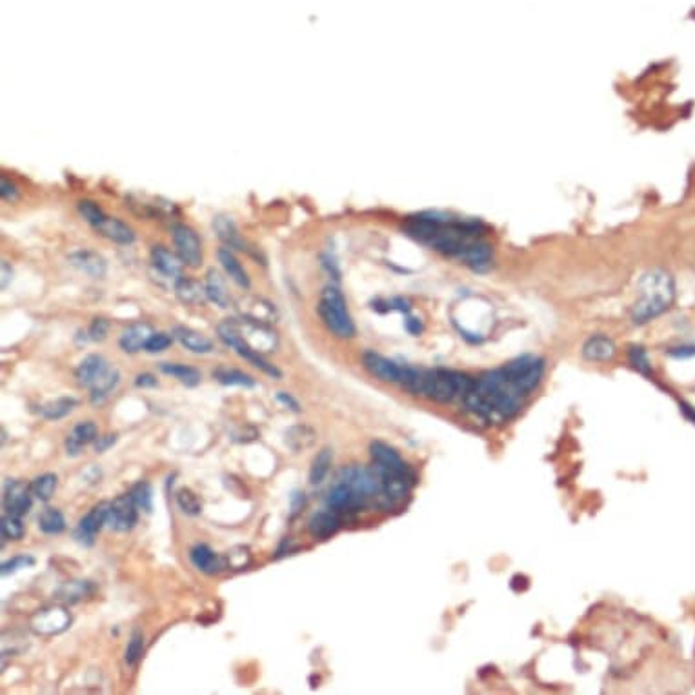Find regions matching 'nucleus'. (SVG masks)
I'll return each instance as SVG.
<instances>
[{
    "label": "nucleus",
    "mask_w": 695,
    "mask_h": 695,
    "mask_svg": "<svg viewBox=\"0 0 695 695\" xmlns=\"http://www.w3.org/2000/svg\"><path fill=\"white\" fill-rule=\"evenodd\" d=\"M479 221L442 215L435 211L408 217L404 233L441 255L464 264L474 271H486L494 262V248L485 239Z\"/></svg>",
    "instance_id": "obj_1"
},
{
    "label": "nucleus",
    "mask_w": 695,
    "mask_h": 695,
    "mask_svg": "<svg viewBox=\"0 0 695 695\" xmlns=\"http://www.w3.org/2000/svg\"><path fill=\"white\" fill-rule=\"evenodd\" d=\"M523 397V392L504 375L503 368H497L475 380L474 388L464 397V404L475 417L503 422L519 412Z\"/></svg>",
    "instance_id": "obj_2"
},
{
    "label": "nucleus",
    "mask_w": 695,
    "mask_h": 695,
    "mask_svg": "<svg viewBox=\"0 0 695 695\" xmlns=\"http://www.w3.org/2000/svg\"><path fill=\"white\" fill-rule=\"evenodd\" d=\"M474 383L471 377L453 369H417L404 366L399 386H403L410 394L422 395L435 403H453V401H464L466 395L474 388Z\"/></svg>",
    "instance_id": "obj_3"
},
{
    "label": "nucleus",
    "mask_w": 695,
    "mask_h": 695,
    "mask_svg": "<svg viewBox=\"0 0 695 695\" xmlns=\"http://www.w3.org/2000/svg\"><path fill=\"white\" fill-rule=\"evenodd\" d=\"M676 299V283L668 271L650 269L639 283L637 301L632 308L633 324H646L668 312Z\"/></svg>",
    "instance_id": "obj_4"
},
{
    "label": "nucleus",
    "mask_w": 695,
    "mask_h": 695,
    "mask_svg": "<svg viewBox=\"0 0 695 695\" xmlns=\"http://www.w3.org/2000/svg\"><path fill=\"white\" fill-rule=\"evenodd\" d=\"M319 315L328 330L339 339H351L355 335V322L350 315L346 299L335 284H328L319 299Z\"/></svg>",
    "instance_id": "obj_5"
},
{
    "label": "nucleus",
    "mask_w": 695,
    "mask_h": 695,
    "mask_svg": "<svg viewBox=\"0 0 695 695\" xmlns=\"http://www.w3.org/2000/svg\"><path fill=\"white\" fill-rule=\"evenodd\" d=\"M231 321H233V326H235L240 341L249 346L253 351L262 355L277 350L278 337L274 328H269L268 322L255 321L249 317H240V319H231Z\"/></svg>",
    "instance_id": "obj_6"
},
{
    "label": "nucleus",
    "mask_w": 695,
    "mask_h": 695,
    "mask_svg": "<svg viewBox=\"0 0 695 695\" xmlns=\"http://www.w3.org/2000/svg\"><path fill=\"white\" fill-rule=\"evenodd\" d=\"M503 371L524 395H528L541 383L544 374V360L535 355H523L504 365Z\"/></svg>",
    "instance_id": "obj_7"
},
{
    "label": "nucleus",
    "mask_w": 695,
    "mask_h": 695,
    "mask_svg": "<svg viewBox=\"0 0 695 695\" xmlns=\"http://www.w3.org/2000/svg\"><path fill=\"white\" fill-rule=\"evenodd\" d=\"M217 333H219V339H221L226 346H230L231 350L235 351L237 355H240L244 360H248L249 365H253L255 368H259L260 371H264V374L269 375V377H274V379H280V377H283V374H280V369H278L277 366L268 362L262 355L253 351L249 346H246L244 342L240 341L231 319L222 321L221 324L217 326Z\"/></svg>",
    "instance_id": "obj_8"
},
{
    "label": "nucleus",
    "mask_w": 695,
    "mask_h": 695,
    "mask_svg": "<svg viewBox=\"0 0 695 695\" xmlns=\"http://www.w3.org/2000/svg\"><path fill=\"white\" fill-rule=\"evenodd\" d=\"M337 480L346 483L365 503L368 499L379 497L380 495V477L377 474V470H375V466L374 468L348 466V468L341 470Z\"/></svg>",
    "instance_id": "obj_9"
},
{
    "label": "nucleus",
    "mask_w": 695,
    "mask_h": 695,
    "mask_svg": "<svg viewBox=\"0 0 695 695\" xmlns=\"http://www.w3.org/2000/svg\"><path fill=\"white\" fill-rule=\"evenodd\" d=\"M171 237L177 248V255L190 268H197L202 262V244L195 230L186 224H173Z\"/></svg>",
    "instance_id": "obj_10"
},
{
    "label": "nucleus",
    "mask_w": 695,
    "mask_h": 695,
    "mask_svg": "<svg viewBox=\"0 0 695 695\" xmlns=\"http://www.w3.org/2000/svg\"><path fill=\"white\" fill-rule=\"evenodd\" d=\"M72 624V614L64 606H48L31 617V630L37 635H58Z\"/></svg>",
    "instance_id": "obj_11"
},
{
    "label": "nucleus",
    "mask_w": 695,
    "mask_h": 695,
    "mask_svg": "<svg viewBox=\"0 0 695 695\" xmlns=\"http://www.w3.org/2000/svg\"><path fill=\"white\" fill-rule=\"evenodd\" d=\"M139 513H137V504L131 499V495H120L113 503H110V515H108V524L113 528L115 532H130L131 528L137 524Z\"/></svg>",
    "instance_id": "obj_12"
},
{
    "label": "nucleus",
    "mask_w": 695,
    "mask_h": 695,
    "mask_svg": "<svg viewBox=\"0 0 695 695\" xmlns=\"http://www.w3.org/2000/svg\"><path fill=\"white\" fill-rule=\"evenodd\" d=\"M362 365H365V368L368 369L369 374L377 377L379 380H383V383H401L404 366L397 365L395 360L388 359L384 355L375 353V351H365L362 353Z\"/></svg>",
    "instance_id": "obj_13"
},
{
    "label": "nucleus",
    "mask_w": 695,
    "mask_h": 695,
    "mask_svg": "<svg viewBox=\"0 0 695 695\" xmlns=\"http://www.w3.org/2000/svg\"><path fill=\"white\" fill-rule=\"evenodd\" d=\"M108 515H110V503L95 504L78 523L77 533H75L78 541L92 544L97 533L101 532L104 524H108Z\"/></svg>",
    "instance_id": "obj_14"
},
{
    "label": "nucleus",
    "mask_w": 695,
    "mask_h": 695,
    "mask_svg": "<svg viewBox=\"0 0 695 695\" xmlns=\"http://www.w3.org/2000/svg\"><path fill=\"white\" fill-rule=\"evenodd\" d=\"M31 486L19 483V480H10L6 485L4 489V510L11 515H26L31 510Z\"/></svg>",
    "instance_id": "obj_15"
},
{
    "label": "nucleus",
    "mask_w": 695,
    "mask_h": 695,
    "mask_svg": "<svg viewBox=\"0 0 695 695\" xmlns=\"http://www.w3.org/2000/svg\"><path fill=\"white\" fill-rule=\"evenodd\" d=\"M369 453L374 459L375 468L379 471H390V474H401V471H412L408 468V464L403 460V457L399 455L397 451L392 446H388L386 442L375 441L369 446Z\"/></svg>",
    "instance_id": "obj_16"
},
{
    "label": "nucleus",
    "mask_w": 695,
    "mask_h": 695,
    "mask_svg": "<svg viewBox=\"0 0 695 695\" xmlns=\"http://www.w3.org/2000/svg\"><path fill=\"white\" fill-rule=\"evenodd\" d=\"M67 260L75 266L77 269H81L82 274H86L87 277L92 278H102L106 275V269H108V264H106L104 257L99 255L97 251H92V249H78V251H73Z\"/></svg>",
    "instance_id": "obj_17"
},
{
    "label": "nucleus",
    "mask_w": 695,
    "mask_h": 695,
    "mask_svg": "<svg viewBox=\"0 0 695 695\" xmlns=\"http://www.w3.org/2000/svg\"><path fill=\"white\" fill-rule=\"evenodd\" d=\"M326 504L328 508L335 510V512L339 513V512H353V510L360 508V506L365 504V501L355 494L353 489L346 485V483L337 480L335 486H333V488L330 489V494H328Z\"/></svg>",
    "instance_id": "obj_18"
},
{
    "label": "nucleus",
    "mask_w": 695,
    "mask_h": 695,
    "mask_svg": "<svg viewBox=\"0 0 695 695\" xmlns=\"http://www.w3.org/2000/svg\"><path fill=\"white\" fill-rule=\"evenodd\" d=\"M151 262H153L158 274L164 275V277L175 278V280L183 277V259L178 255L173 253V251H169L166 246H153V249H151Z\"/></svg>",
    "instance_id": "obj_19"
},
{
    "label": "nucleus",
    "mask_w": 695,
    "mask_h": 695,
    "mask_svg": "<svg viewBox=\"0 0 695 695\" xmlns=\"http://www.w3.org/2000/svg\"><path fill=\"white\" fill-rule=\"evenodd\" d=\"M341 528V519L337 515L335 510H322V512L313 513L310 523H308V530L312 533V537L315 539H330L331 535H335Z\"/></svg>",
    "instance_id": "obj_20"
},
{
    "label": "nucleus",
    "mask_w": 695,
    "mask_h": 695,
    "mask_svg": "<svg viewBox=\"0 0 695 695\" xmlns=\"http://www.w3.org/2000/svg\"><path fill=\"white\" fill-rule=\"evenodd\" d=\"M155 331L151 330L149 324L146 322H137V324H131L130 328H126L122 331V335L119 339V346L122 348V351L126 353H137V351L144 350L146 344H148L149 337L153 335Z\"/></svg>",
    "instance_id": "obj_21"
},
{
    "label": "nucleus",
    "mask_w": 695,
    "mask_h": 695,
    "mask_svg": "<svg viewBox=\"0 0 695 695\" xmlns=\"http://www.w3.org/2000/svg\"><path fill=\"white\" fill-rule=\"evenodd\" d=\"M190 559H192L193 566H195L197 570L204 571L208 576L219 573V571L226 568L224 557L217 555L215 551L211 550L208 544H197V546H193L192 551H190Z\"/></svg>",
    "instance_id": "obj_22"
},
{
    "label": "nucleus",
    "mask_w": 695,
    "mask_h": 695,
    "mask_svg": "<svg viewBox=\"0 0 695 695\" xmlns=\"http://www.w3.org/2000/svg\"><path fill=\"white\" fill-rule=\"evenodd\" d=\"M99 437V430H97L95 422L86 421V422H78L77 426L73 428V432L67 435L66 439V451L67 455H78L81 450L86 444H92L95 442V439Z\"/></svg>",
    "instance_id": "obj_23"
},
{
    "label": "nucleus",
    "mask_w": 695,
    "mask_h": 695,
    "mask_svg": "<svg viewBox=\"0 0 695 695\" xmlns=\"http://www.w3.org/2000/svg\"><path fill=\"white\" fill-rule=\"evenodd\" d=\"M213 230H215L217 237L224 242L226 248L239 249V251H248L246 240L240 237L235 222L231 221L230 217L217 215L215 219H213Z\"/></svg>",
    "instance_id": "obj_24"
},
{
    "label": "nucleus",
    "mask_w": 695,
    "mask_h": 695,
    "mask_svg": "<svg viewBox=\"0 0 695 695\" xmlns=\"http://www.w3.org/2000/svg\"><path fill=\"white\" fill-rule=\"evenodd\" d=\"M110 366H111L110 362H108L102 355L97 353L87 355V357H84V359L81 360V365L77 366L75 375H77V380L82 384V386L90 388V386H92V384L95 383V380L99 379Z\"/></svg>",
    "instance_id": "obj_25"
},
{
    "label": "nucleus",
    "mask_w": 695,
    "mask_h": 695,
    "mask_svg": "<svg viewBox=\"0 0 695 695\" xmlns=\"http://www.w3.org/2000/svg\"><path fill=\"white\" fill-rule=\"evenodd\" d=\"M615 348L614 341L604 335H592L583 346V357L592 362H604V360L614 359Z\"/></svg>",
    "instance_id": "obj_26"
},
{
    "label": "nucleus",
    "mask_w": 695,
    "mask_h": 695,
    "mask_svg": "<svg viewBox=\"0 0 695 695\" xmlns=\"http://www.w3.org/2000/svg\"><path fill=\"white\" fill-rule=\"evenodd\" d=\"M175 293H177L178 301L187 306H202L206 302V288L201 283L193 280V278L181 277L177 278L175 284Z\"/></svg>",
    "instance_id": "obj_27"
},
{
    "label": "nucleus",
    "mask_w": 695,
    "mask_h": 695,
    "mask_svg": "<svg viewBox=\"0 0 695 695\" xmlns=\"http://www.w3.org/2000/svg\"><path fill=\"white\" fill-rule=\"evenodd\" d=\"M217 257H219V262L222 264V268H224V271L228 274V277L242 290H248L249 284H251L249 283L248 271H246L244 266H242V264L239 262V259L233 255V251H231L230 248H221L219 249V253H217Z\"/></svg>",
    "instance_id": "obj_28"
},
{
    "label": "nucleus",
    "mask_w": 695,
    "mask_h": 695,
    "mask_svg": "<svg viewBox=\"0 0 695 695\" xmlns=\"http://www.w3.org/2000/svg\"><path fill=\"white\" fill-rule=\"evenodd\" d=\"M173 335L177 337V341L192 353H211L213 351V342L206 335H202L201 331H195L186 326H177L173 331Z\"/></svg>",
    "instance_id": "obj_29"
},
{
    "label": "nucleus",
    "mask_w": 695,
    "mask_h": 695,
    "mask_svg": "<svg viewBox=\"0 0 695 695\" xmlns=\"http://www.w3.org/2000/svg\"><path fill=\"white\" fill-rule=\"evenodd\" d=\"M97 231H101L106 239L113 240L117 244H131L135 240L133 230L117 217H106L102 224L97 228Z\"/></svg>",
    "instance_id": "obj_30"
},
{
    "label": "nucleus",
    "mask_w": 695,
    "mask_h": 695,
    "mask_svg": "<svg viewBox=\"0 0 695 695\" xmlns=\"http://www.w3.org/2000/svg\"><path fill=\"white\" fill-rule=\"evenodd\" d=\"M204 288H206L208 299H210L213 304H217L219 308H230L231 304L230 292H228L224 277H222L217 269H210V271H208Z\"/></svg>",
    "instance_id": "obj_31"
},
{
    "label": "nucleus",
    "mask_w": 695,
    "mask_h": 695,
    "mask_svg": "<svg viewBox=\"0 0 695 695\" xmlns=\"http://www.w3.org/2000/svg\"><path fill=\"white\" fill-rule=\"evenodd\" d=\"M119 379H120V374L115 366H110V368L106 369L104 374H102L101 377H99V379H97L95 383L90 386V390H92V394H90V397H92V403L101 404L102 401H104V399L117 388Z\"/></svg>",
    "instance_id": "obj_32"
},
{
    "label": "nucleus",
    "mask_w": 695,
    "mask_h": 695,
    "mask_svg": "<svg viewBox=\"0 0 695 695\" xmlns=\"http://www.w3.org/2000/svg\"><path fill=\"white\" fill-rule=\"evenodd\" d=\"M240 315L242 317H249V319H255V321L260 322H275V308L274 304L262 301V299H246V301L240 302Z\"/></svg>",
    "instance_id": "obj_33"
},
{
    "label": "nucleus",
    "mask_w": 695,
    "mask_h": 695,
    "mask_svg": "<svg viewBox=\"0 0 695 695\" xmlns=\"http://www.w3.org/2000/svg\"><path fill=\"white\" fill-rule=\"evenodd\" d=\"M284 437H286L284 441H286L288 448H292L295 453H299V451L308 450V448H312L315 444L317 433L313 432L312 428L306 426V424H297V426L290 428Z\"/></svg>",
    "instance_id": "obj_34"
},
{
    "label": "nucleus",
    "mask_w": 695,
    "mask_h": 695,
    "mask_svg": "<svg viewBox=\"0 0 695 695\" xmlns=\"http://www.w3.org/2000/svg\"><path fill=\"white\" fill-rule=\"evenodd\" d=\"M160 371L169 377H175L177 380H181L183 384L193 388L201 383V371L197 368H192V366L186 365H175V362H162L160 365Z\"/></svg>",
    "instance_id": "obj_35"
},
{
    "label": "nucleus",
    "mask_w": 695,
    "mask_h": 695,
    "mask_svg": "<svg viewBox=\"0 0 695 695\" xmlns=\"http://www.w3.org/2000/svg\"><path fill=\"white\" fill-rule=\"evenodd\" d=\"M213 377H215L222 386H244V388H253L255 380L249 377L248 374L240 371V369L235 368H226V366H221L213 371Z\"/></svg>",
    "instance_id": "obj_36"
},
{
    "label": "nucleus",
    "mask_w": 695,
    "mask_h": 695,
    "mask_svg": "<svg viewBox=\"0 0 695 695\" xmlns=\"http://www.w3.org/2000/svg\"><path fill=\"white\" fill-rule=\"evenodd\" d=\"M75 406H77V399L60 397L51 401V403L44 404V406L40 408V413H42V417L48 419V421H58V419H64L66 415H69Z\"/></svg>",
    "instance_id": "obj_37"
},
{
    "label": "nucleus",
    "mask_w": 695,
    "mask_h": 695,
    "mask_svg": "<svg viewBox=\"0 0 695 695\" xmlns=\"http://www.w3.org/2000/svg\"><path fill=\"white\" fill-rule=\"evenodd\" d=\"M92 585L87 580H72V583H64L57 592V597L64 603H78L84 597L92 594Z\"/></svg>",
    "instance_id": "obj_38"
},
{
    "label": "nucleus",
    "mask_w": 695,
    "mask_h": 695,
    "mask_svg": "<svg viewBox=\"0 0 695 695\" xmlns=\"http://www.w3.org/2000/svg\"><path fill=\"white\" fill-rule=\"evenodd\" d=\"M331 462H333V451L330 448H322L315 455L312 468H310V483L312 485H321L324 477L328 475V471H330Z\"/></svg>",
    "instance_id": "obj_39"
},
{
    "label": "nucleus",
    "mask_w": 695,
    "mask_h": 695,
    "mask_svg": "<svg viewBox=\"0 0 695 695\" xmlns=\"http://www.w3.org/2000/svg\"><path fill=\"white\" fill-rule=\"evenodd\" d=\"M39 528L46 535H58L66 530V519L57 508H46L39 515Z\"/></svg>",
    "instance_id": "obj_40"
},
{
    "label": "nucleus",
    "mask_w": 695,
    "mask_h": 695,
    "mask_svg": "<svg viewBox=\"0 0 695 695\" xmlns=\"http://www.w3.org/2000/svg\"><path fill=\"white\" fill-rule=\"evenodd\" d=\"M57 475L55 474H44V475H40V477H37V479L31 483V492H33V495L39 501H42V503H48L49 499L53 497V494H55V489H57Z\"/></svg>",
    "instance_id": "obj_41"
},
{
    "label": "nucleus",
    "mask_w": 695,
    "mask_h": 695,
    "mask_svg": "<svg viewBox=\"0 0 695 695\" xmlns=\"http://www.w3.org/2000/svg\"><path fill=\"white\" fill-rule=\"evenodd\" d=\"M0 528H2V539H8V541H20L24 537L26 528L22 524V517L19 515H11V513H6L2 517V523H0ZM2 541V544H4Z\"/></svg>",
    "instance_id": "obj_42"
},
{
    "label": "nucleus",
    "mask_w": 695,
    "mask_h": 695,
    "mask_svg": "<svg viewBox=\"0 0 695 695\" xmlns=\"http://www.w3.org/2000/svg\"><path fill=\"white\" fill-rule=\"evenodd\" d=\"M177 504L178 508L183 510L186 515H199L202 512V503L201 499L197 497V494H193L190 488H181L177 492Z\"/></svg>",
    "instance_id": "obj_43"
},
{
    "label": "nucleus",
    "mask_w": 695,
    "mask_h": 695,
    "mask_svg": "<svg viewBox=\"0 0 695 695\" xmlns=\"http://www.w3.org/2000/svg\"><path fill=\"white\" fill-rule=\"evenodd\" d=\"M130 495L135 501V504H137V508L144 510V512H151V506H153V504H151V501H153V492H151L149 483H146V480L137 483V485L131 488Z\"/></svg>",
    "instance_id": "obj_44"
},
{
    "label": "nucleus",
    "mask_w": 695,
    "mask_h": 695,
    "mask_svg": "<svg viewBox=\"0 0 695 695\" xmlns=\"http://www.w3.org/2000/svg\"><path fill=\"white\" fill-rule=\"evenodd\" d=\"M78 211H81V215L84 217V221H86L87 224H92L95 230L102 224V221H104L106 217H108L104 211H102V208L93 201L78 202Z\"/></svg>",
    "instance_id": "obj_45"
},
{
    "label": "nucleus",
    "mask_w": 695,
    "mask_h": 695,
    "mask_svg": "<svg viewBox=\"0 0 695 695\" xmlns=\"http://www.w3.org/2000/svg\"><path fill=\"white\" fill-rule=\"evenodd\" d=\"M251 561V553L246 546H235L231 548L224 555L226 568H233V570H242Z\"/></svg>",
    "instance_id": "obj_46"
},
{
    "label": "nucleus",
    "mask_w": 695,
    "mask_h": 695,
    "mask_svg": "<svg viewBox=\"0 0 695 695\" xmlns=\"http://www.w3.org/2000/svg\"><path fill=\"white\" fill-rule=\"evenodd\" d=\"M142 650H144V635H142L140 630H135V632L131 633L128 648H126V655H124L126 662H128L130 667L137 664V661H139L140 655H142Z\"/></svg>",
    "instance_id": "obj_47"
},
{
    "label": "nucleus",
    "mask_w": 695,
    "mask_h": 695,
    "mask_svg": "<svg viewBox=\"0 0 695 695\" xmlns=\"http://www.w3.org/2000/svg\"><path fill=\"white\" fill-rule=\"evenodd\" d=\"M628 355H630V362H632L633 368L644 375L650 374L652 366H650V360H648L646 351H644L641 346H632V348H630Z\"/></svg>",
    "instance_id": "obj_48"
},
{
    "label": "nucleus",
    "mask_w": 695,
    "mask_h": 695,
    "mask_svg": "<svg viewBox=\"0 0 695 695\" xmlns=\"http://www.w3.org/2000/svg\"><path fill=\"white\" fill-rule=\"evenodd\" d=\"M35 564V557L31 555H17L10 561H6L2 564V576H10V573H15V571L22 570V568H28V566Z\"/></svg>",
    "instance_id": "obj_49"
},
{
    "label": "nucleus",
    "mask_w": 695,
    "mask_h": 695,
    "mask_svg": "<svg viewBox=\"0 0 695 695\" xmlns=\"http://www.w3.org/2000/svg\"><path fill=\"white\" fill-rule=\"evenodd\" d=\"M173 342V337H169L168 333H153L149 337L148 344H146L144 350L148 353H160V351L168 350L169 346Z\"/></svg>",
    "instance_id": "obj_50"
},
{
    "label": "nucleus",
    "mask_w": 695,
    "mask_h": 695,
    "mask_svg": "<svg viewBox=\"0 0 695 695\" xmlns=\"http://www.w3.org/2000/svg\"><path fill=\"white\" fill-rule=\"evenodd\" d=\"M108 330H110V322L106 319H93L92 326L87 330V335L92 341H104Z\"/></svg>",
    "instance_id": "obj_51"
},
{
    "label": "nucleus",
    "mask_w": 695,
    "mask_h": 695,
    "mask_svg": "<svg viewBox=\"0 0 695 695\" xmlns=\"http://www.w3.org/2000/svg\"><path fill=\"white\" fill-rule=\"evenodd\" d=\"M0 193H2V199L8 202H13L19 199V190H17V186H15L13 183H10L6 177L0 178Z\"/></svg>",
    "instance_id": "obj_52"
},
{
    "label": "nucleus",
    "mask_w": 695,
    "mask_h": 695,
    "mask_svg": "<svg viewBox=\"0 0 695 695\" xmlns=\"http://www.w3.org/2000/svg\"><path fill=\"white\" fill-rule=\"evenodd\" d=\"M115 442H117V435H115V433H108V435L97 437L95 442H93V448H95L97 453H102V451H106V450H108V448L113 446Z\"/></svg>",
    "instance_id": "obj_53"
},
{
    "label": "nucleus",
    "mask_w": 695,
    "mask_h": 695,
    "mask_svg": "<svg viewBox=\"0 0 695 695\" xmlns=\"http://www.w3.org/2000/svg\"><path fill=\"white\" fill-rule=\"evenodd\" d=\"M277 401L283 406H286L288 410H292L293 413H299L301 412V404H299V401L295 397H293L292 394H286V392H278L277 394Z\"/></svg>",
    "instance_id": "obj_54"
},
{
    "label": "nucleus",
    "mask_w": 695,
    "mask_h": 695,
    "mask_svg": "<svg viewBox=\"0 0 695 695\" xmlns=\"http://www.w3.org/2000/svg\"><path fill=\"white\" fill-rule=\"evenodd\" d=\"M290 504H292V517H295L306 506V495H304V492H293L290 495Z\"/></svg>",
    "instance_id": "obj_55"
},
{
    "label": "nucleus",
    "mask_w": 695,
    "mask_h": 695,
    "mask_svg": "<svg viewBox=\"0 0 695 695\" xmlns=\"http://www.w3.org/2000/svg\"><path fill=\"white\" fill-rule=\"evenodd\" d=\"M322 266L328 269V274L331 275V277L335 278V280H339L341 278V271H339V268H337V264H335V260L331 259L330 255H324L322 257Z\"/></svg>",
    "instance_id": "obj_56"
},
{
    "label": "nucleus",
    "mask_w": 695,
    "mask_h": 695,
    "mask_svg": "<svg viewBox=\"0 0 695 695\" xmlns=\"http://www.w3.org/2000/svg\"><path fill=\"white\" fill-rule=\"evenodd\" d=\"M135 384H137L139 388H153V386H157V379H155L151 374H140L137 375Z\"/></svg>",
    "instance_id": "obj_57"
},
{
    "label": "nucleus",
    "mask_w": 695,
    "mask_h": 695,
    "mask_svg": "<svg viewBox=\"0 0 695 695\" xmlns=\"http://www.w3.org/2000/svg\"><path fill=\"white\" fill-rule=\"evenodd\" d=\"M404 326H406V330L410 331L413 337H417L422 333V322L419 321V319H415V317H406Z\"/></svg>",
    "instance_id": "obj_58"
},
{
    "label": "nucleus",
    "mask_w": 695,
    "mask_h": 695,
    "mask_svg": "<svg viewBox=\"0 0 695 695\" xmlns=\"http://www.w3.org/2000/svg\"><path fill=\"white\" fill-rule=\"evenodd\" d=\"M11 275H13V269L10 268V264L6 262H2V290L8 286V283H10V278H11Z\"/></svg>",
    "instance_id": "obj_59"
},
{
    "label": "nucleus",
    "mask_w": 695,
    "mask_h": 695,
    "mask_svg": "<svg viewBox=\"0 0 695 695\" xmlns=\"http://www.w3.org/2000/svg\"><path fill=\"white\" fill-rule=\"evenodd\" d=\"M670 353L676 355V357H690V355H695V348H677Z\"/></svg>",
    "instance_id": "obj_60"
},
{
    "label": "nucleus",
    "mask_w": 695,
    "mask_h": 695,
    "mask_svg": "<svg viewBox=\"0 0 695 695\" xmlns=\"http://www.w3.org/2000/svg\"><path fill=\"white\" fill-rule=\"evenodd\" d=\"M681 410H683V412H685V415H686V417L690 419V421H692V422H694V424H695V410H694V408H692V406H688V404H685V403H683V404H681Z\"/></svg>",
    "instance_id": "obj_61"
}]
</instances>
